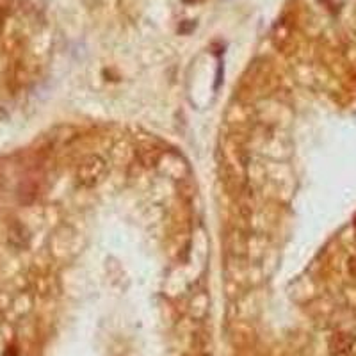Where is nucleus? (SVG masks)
<instances>
[{"label":"nucleus","instance_id":"1","mask_svg":"<svg viewBox=\"0 0 356 356\" xmlns=\"http://www.w3.org/2000/svg\"><path fill=\"white\" fill-rule=\"evenodd\" d=\"M106 173V163L98 155H89L80 163L77 169V182L82 187H95L102 180V176Z\"/></svg>","mask_w":356,"mask_h":356}]
</instances>
